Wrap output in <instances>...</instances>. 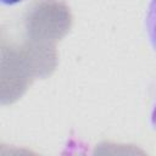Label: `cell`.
Wrapping results in <instances>:
<instances>
[{
    "label": "cell",
    "mask_w": 156,
    "mask_h": 156,
    "mask_svg": "<svg viewBox=\"0 0 156 156\" xmlns=\"http://www.w3.org/2000/svg\"><path fill=\"white\" fill-rule=\"evenodd\" d=\"M72 23L69 9L57 0H40L24 17L28 41L54 46L68 30Z\"/></svg>",
    "instance_id": "cell-1"
},
{
    "label": "cell",
    "mask_w": 156,
    "mask_h": 156,
    "mask_svg": "<svg viewBox=\"0 0 156 156\" xmlns=\"http://www.w3.org/2000/svg\"><path fill=\"white\" fill-rule=\"evenodd\" d=\"M23 0H0V2L2 4H6V5H13V4H18Z\"/></svg>",
    "instance_id": "cell-2"
}]
</instances>
